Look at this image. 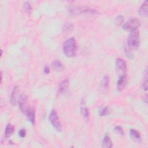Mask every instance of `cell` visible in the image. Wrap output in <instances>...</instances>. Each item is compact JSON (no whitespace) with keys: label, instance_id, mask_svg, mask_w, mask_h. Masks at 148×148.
<instances>
[{"label":"cell","instance_id":"obj_1","mask_svg":"<svg viewBox=\"0 0 148 148\" xmlns=\"http://www.w3.org/2000/svg\"><path fill=\"white\" fill-rule=\"evenodd\" d=\"M62 50L65 56L71 58L75 56L77 51V43L73 38L66 39L63 43Z\"/></svg>","mask_w":148,"mask_h":148},{"label":"cell","instance_id":"obj_2","mask_svg":"<svg viewBox=\"0 0 148 148\" xmlns=\"http://www.w3.org/2000/svg\"><path fill=\"white\" fill-rule=\"evenodd\" d=\"M127 45L130 50H137L139 46V33L138 29L130 32L127 38Z\"/></svg>","mask_w":148,"mask_h":148},{"label":"cell","instance_id":"obj_3","mask_svg":"<svg viewBox=\"0 0 148 148\" xmlns=\"http://www.w3.org/2000/svg\"><path fill=\"white\" fill-rule=\"evenodd\" d=\"M69 13H71V14H72V15H77L82 13L94 14H96L97 12L95 10L87 6H74L70 8Z\"/></svg>","mask_w":148,"mask_h":148},{"label":"cell","instance_id":"obj_4","mask_svg":"<svg viewBox=\"0 0 148 148\" xmlns=\"http://www.w3.org/2000/svg\"><path fill=\"white\" fill-rule=\"evenodd\" d=\"M140 25V20L136 17H132L128 19L123 25V28L129 32L138 29Z\"/></svg>","mask_w":148,"mask_h":148},{"label":"cell","instance_id":"obj_5","mask_svg":"<svg viewBox=\"0 0 148 148\" xmlns=\"http://www.w3.org/2000/svg\"><path fill=\"white\" fill-rule=\"evenodd\" d=\"M116 71L119 77L127 75V64L125 61L120 58H118L116 60L115 62Z\"/></svg>","mask_w":148,"mask_h":148},{"label":"cell","instance_id":"obj_6","mask_svg":"<svg viewBox=\"0 0 148 148\" xmlns=\"http://www.w3.org/2000/svg\"><path fill=\"white\" fill-rule=\"evenodd\" d=\"M49 119L54 128L57 131H61L62 130V126L59 117L56 110H53L51 111Z\"/></svg>","mask_w":148,"mask_h":148},{"label":"cell","instance_id":"obj_7","mask_svg":"<svg viewBox=\"0 0 148 148\" xmlns=\"http://www.w3.org/2000/svg\"><path fill=\"white\" fill-rule=\"evenodd\" d=\"M18 101L19 108L20 110L22 113L25 114L28 110L30 108V106L28 103L27 96L25 94H22L20 97Z\"/></svg>","mask_w":148,"mask_h":148},{"label":"cell","instance_id":"obj_8","mask_svg":"<svg viewBox=\"0 0 148 148\" xmlns=\"http://www.w3.org/2000/svg\"><path fill=\"white\" fill-rule=\"evenodd\" d=\"M18 86H16L13 87L12 94H11V97L10 99V105L13 106H14L16 105L17 103V94H18Z\"/></svg>","mask_w":148,"mask_h":148},{"label":"cell","instance_id":"obj_9","mask_svg":"<svg viewBox=\"0 0 148 148\" xmlns=\"http://www.w3.org/2000/svg\"><path fill=\"white\" fill-rule=\"evenodd\" d=\"M80 112H81V113H82L83 117L86 120H88L89 116H90L88 109L87 108V107L85 103V102L83 99H82L80 102Z\"/></svg>","mask_w":148,"mask_h":148},{"label":"cell","instance_id":"obj_10","mask_svg":"<svg viewBox=\"0 0 148 148\" xmlns=\"http://www.w3.org/2000/svg\"><path fill=\"white\" fill-rule=\"evenodd\" d=\"M69 86V80L68 78L64 79L60 84L58 87V91L60 94H65Z\"/></svg>","mask_w":148,"mask_h":148},{"label":"cell","instance_id":"obj_11","mask_svg":"<svg viewBox=\"0 0 148 148\" xmlns=\"http://www.w3.org/2000/svg\"><path fill=\"white\" fill-rule=\"evenodd\" d=\"M130 135L132 140L136 142L140 143L142 142L140 133L135 129H131L130 131Z\"/></svg>","mask_w":148,"mask_h":148},{"label":"cell","instance_id":"obj_12","mask_svg":"<svg viewBox=\"0 0 148 148\" xmlns=\"http://www.w3.org/2000/svg\"><path fill=\"white\" fill-rule=\"evenodd\" d=\"M26 115L27 120L31 122L32 124H35V112L34 108L30 107L28 111L25 114Z\"/></svg>","mask_w":148,"mask_h":148},{"label":"cell","instance_id":"obj_13","mask_svg":"<svg viewBox=\"0 0 148 148\" xmlns=\"http://www.w3.org/2000/svg\"><path fill=\"white\" fill-rule=\"evenodd\" d=\"M127 75L119 77V79L118 80L117 83V90L120 91L123 90L124 88V87L127 84Z\"/></svg>","mask_w":148,"mask_h":148},{"label":"cell","instance_id":"obj_14","mask_svg":"<svg viewBox=\"0 0 148 148\" xmlns=\"http://www.w3.org/2000/svg\"><path fill=\"white\" fill-rule=\"evenodd\" d=\"M147 1H145L142 3V4L138 9V13L140 16L143 17H146L147 16Z\"/></svg>","mask_w":148,"mask_h":148},{"label":"cell","instance_id":"obj_15","mask_svg":"<svg viewBox=\"0 0 148 148\" xmlns=\"http://www.w3.org/2000/svg\"><path fill=\"white\" fill-rule=\"evenodd\" d=\"M51 66L56 71H62L64 70V67L62 63L58 60H55L53 61L51 64Z\"/></svg>","mask_w":148,"mask_h":148},{"label":"cell","instance_id":"obj_16","mask_svg":"<svg viewBox=\"0 0 148 148\" xmlns=\"http://www.w3.org/2000/svg\"><path fill=\"white\" fill-rule=\"evenodd\" d=\"M112 147V142L108 135H106L102 142V147L110 148Z\"/></svg>","mask_w":148,"mask_h":148},{"label":"cell","instance_id":"obj_17","mask_svg":"<svg viewBox=\"0 0 148 148\" xmlns=\"http://www.w3.org/2000/svg\"><path fill=\"white\" fill-rule=\"evenodd\" d=\"M111 113L110 108L107 106H101L98 109V114L101 116H106Z\"/></svg>","mask_w":148,"mask_h":148},{"label":"cell","instance_id":"obj_18","mask_svg":"<svg viewBox=\"0 0 148 148\" xmlns=\"http://www.w3.org/2000/svg\"><path fill=\"white\" fill-rule=\"evenodd\" d=\"M14 132V127L11 124H7L5 130V137L6 138H9L13 134Z\"/></svg>","mask_w":148,"mask_h":148},{"label":"cell","instance_id":"obj_19","mask_svg":"<svg viewBox=\"0 0 148 148\" xmlns=\"http://www.w3.org/2000/svg\"><path fill=\"white\" fill-rule=\"evenodd\" d=\"M101 87L103 91H107L109 87V77L108 75L105 76L101 82Z\"/></svg>","mask_w":148,"mask_h":148},{"label":"cell","instance_id":"obj_20","mask_svg":"<svg viewBox=\"0 0 148 148\" xmlns=\"http://www.w3.org/2000/svg\"><path fill=\"white\" fill-rule=\"evenodd\" d=\"M142 87L145 91L147 90V68H146L145 72L143 73Z\"/></svg>","mask_w":148,"mask_h":148},{"label":"cell","instance_id":"obj_21","mask_svg":"<svg viewBox=\"0 0 148 148\" xmlns=\"http://www.w3.org/2000/svg\"><path fill=\"white\" fill-rule=\"evenodd\" d=\"M124 17L121 14H119L118 16H117L115 18V20H114V22L116 23V25H121L123 22H124Z\"/></svg>","mask_w":148,"mask_h":148},{"label":"cell","instance_id":"obj_22","mask_svg":"<svg viewBox=\"0 0 148 148\" xmlns=\"http://www.w3.org/2000/svg\"><path fill=\"white\" fill-rule=\"evenodd\" d=\"M24 8L25 11L27 12V13H28V14L31 13V12L32 11V6H31V4L29 2H26L24 3Z\"/></svg>","mask_w":148,"mask_h":148},{"label":"cell","instance_id":"obj_23","mask_svg":"<svg viewBox=\"0 0 148 148\" xmlns=\"http://www.w3.org/2000/svg\"><path fill=\"white\" fill-rule=\"evenodd\" d=\"M114 131L118 134L121 135H124V131L123 128L121 126L119 125H117L116 127H114Z\"/></svg>","mask_w":148,"mask_h":148},{"label":"cell","instance_id":"obj_24","mask_svg":"<svg viewBox=\"0 0 148 148\" xmlns=\"http://www.w3.org/2000/svg\"><path fill=\"white\" fill-rule=\"evenodd\" d=\"M18 135L21 138H24L26 135V130L25 129H21L18 132Z\"/></svg>","mask_w":148,"mask_h":148},{"label":"cell","instance_id":"obj_25","mask_svg":"<svg viewBox=\"0 0 148 148\" xmlns=\"http://www.w3.org/2000/svg\"><path fill=\"white\" fill-rule=\"evenodd\" d=\"M125 53H126L127 57H128L129 58H130L131 56H132V53L130 51V49L128 47H125Z\"/></svg>","mask_w":148,"mask_h":148},{"label":"cell","instance_id":"obj_26","mask_svg":"<svg viewBox=\"0 0 148 148\" xmlns=\"http://www.w3.org/2000/svg\"><path fill=\"white\" fill-rule=\"evenodd\" d=\"M43 71L44 72L46 73V74H48L50 73V68L49 66H46L44 68V69H43Z\"/></svg>","mask_w":148,"mask_h":148},{"label":"cell","instance_id":"obj_27","mask_svg":"<svg viewBox=\"0 0 148 148\" xmlns=\"http://www.w3.org/2000/svg\"><path fill=\"white\" fill-rule=\"evenodd\" d=\"M143 101H144L146 103H147V94H146L145 96L143 97Z\"/></svg>","mask_w":148,"mask_h":148},{"label":"cell","instance_id":"obj_28","mask_svg":"<svg viewBox=\"0 0 148 148\" xmlns=\"http://www.w3.org/2000/svg\"><path fill=\"white\" fill-rule=\"evenodd\" d=\"M2 82V72H1V83Z\"/></svg>","mask_w":148,"mask_h":148},{"label":"cell","instance_id":"obj_29","mask_svg":"<svg viewBox=\"0 0 148 148\" xmlns=\"http://www.w3.org/2000/svg\"><path fill=\"white\" fill-rule=\"evenodd\" d=\"M1 57H2V50H1Z\"/></svg>","mask_w":148,"mask_h":148}]
</instances>
